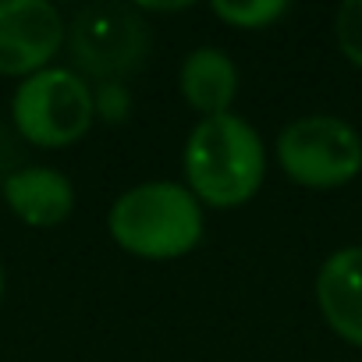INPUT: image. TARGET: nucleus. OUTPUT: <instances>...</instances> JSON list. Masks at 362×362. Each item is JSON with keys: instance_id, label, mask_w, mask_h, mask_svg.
<instances>
[{"instance_id": "f257e3e1", "label": "nucleus", "mask_w": 362, "mask_h": 362, "mask_svg": "<svg viewBox=\"0 0 362 362\" xmlns=\"http://www.w3.org/2000/svg\"><path fill=\"white\" fill-rule=\"evenodd\" d=\"M267 174V149L259 132L238 114L203 117L185 142L189 192L210 206L231 210L249 203Z\"/></svg>"}, {"instance_id": "f03ea898", "label": "nucleus", "mask_w": 362, "mask_h": 362, "mask_svg": "<svg viewBox=\"0 0 362 362\" xmlns=\"http://www.w3.org/2000/svg\"><path fill=\"white\" fill-rule=\"evenodd\" d=\"M110 235L121 249L142 259H177L199 245V199L174 181H146L110 206Z\"/></svg>"}, {"instance_id": "7ed1b4c3", "label": "nucleus", "mask_w": 362, "mask_h": 362, "mask_svg": "<svg viewBox=\"0 0 362 362\" xmlns=\"http://www.w3.org/2000/svg\"><path fill=\"white\" fill-rule=\"evenodd\" d=\"M11 114L15 128L29 142L43 149H61L89 132L96 107H93V89L86 86L82 75L68 68H43L15 89Z\"/></svg>"}, {"instance_id": "20e7f679", "label": "nucleus", "mask_w": 362, "mask_h": 362, "mask_svg": "<svg viewBox=\"0 0 362 362\" xmlns=\"http://www.w3.org/2000/svg\"><path fill=\"white\" fill-rule=\"evenodd\" d=\"M277 160L305 189H337L362 170V135L334 114H309L281 132Z\"/></svg>"}, {"instance_id": "39448f33", "label": "nucleus", "mask_w": 362, "mask_h": 362, "mask_svg": "<svg viewBox=\"0 0 362 362\" xmlns=\"http://www.w3.org/2000/svg\"><path fill=\"white\" fill-rule=\"evenodd\" d=\"M68 47H71L75 64L86 75L100 82H121L124 75L146 64L149 25L139 18L135 8L93 4L75 15L68 29Z\"/></svg>"}, {"instance_id": "423d86ee", "label": "nucleus", "mask_w": 362, "mask_h": 362, "mask_svg": "<svg viewBox=\"0 0 362 362\" xmlns=\"http://www.w3.org/2000/svg\"><path fill=\"white\" fill-rule=\"evenodd\" d=\"M64 22L47 0H0V75H36L64 47Z\"/></svg>"}, {"instance_id": "0eeeda50", "label": "nucleus", "mask_w": 362, "mask_h": 362, "mask_svg": "<svg viewBox=\"0 0 362 362\" xmlns=\"http://www.w3.org/2000/svg\"><path fill=\"white\" fill-rule=\"evenodd\" d=\"M316 302L334 334L362 348V245L337 249L323 259L316 277Z\"/></svg>"}, {"instance_id": "6e6552de", "label": "nucleus", "mask_w": 362, "mask_h": 362, "mask_svg": "<svg viewBox=\"0 0 362 362\" xmlns=\"http://www.w3.org/2000/svg\"><path fill=\"white\" fill-rule=\"evenodd\" d=\"M4 199L11 214L33 228H57L75 210L71 181L54 167H22L4 181Z\"/></svg>"}, {"instance_id": "1a4fd4ad", "label": "nucleus", "mask_w": 362, "mask_h": 362, "mask_svg": "<svg viewBox=\"0 0 362 362\" xmlns=\"http://www.w3.org/2000/svg\"><path fill=\"white\" fill-rule=\"evenodd\" d=\"M181 96H185L203 117L231 114L235 93H238V68L235 61L217 47H199L181 64Z\"/></svg>"}, {"instance_id": "9d476101", "label": "nucleus", "mask_w": 362, "mask_h": 362, "mask_svg": "<svg viewBox=\"0 0 362 362\" xmlns=\"http://www.w3.org/2000/svg\"><path fill=\"white\" fill-rule=\"evenodd\" d=\"M210 11L235 29H267L288 11V4L284 0H235V4L231 0H214Z\"/></svg>"}, {"instance_id": "9b49d317", "label": "nucleus", "mask_w": 362, "mask_h": 362, "mask_svg": "<svg viewBox=\"0 0 362 362\" xmlns=\"http://www.w3.org/2000/svg\"><path fill=\"white\" fill-rule=\"evenodd\" d=\"M334 40L341 54L362 68V0H344L334 18Z\"/></svg>"}, {"instance_id": "f8f14e48", "label": "nucleus", "mask_w": 362, "mask_h": 362, "mask_svg": "<svg viewBox=\"0 0 362 362\" xmlns=\"http://www.w3.org/2000/svg\"><path fill=\"white\" fill-rule=\"evenodd\" d=\"M93 107L107 121H124V114H128V89L121 82H100V89L93 93Z\"/></svg>"}, {"instance_id": "ddd939ff", "label": "nucleus", "mask_w": 362, "mask_h": 362, "mask_svg": "<svg viewBox=\"0 0 362 362\" xmlns=\"http://www.w3.org/2000/svg\"><path fill=\"white\" fill-rule=\"evenodd\" d=\"M0 298H4V267H0Z\"/></svg>"}]
</instances>
